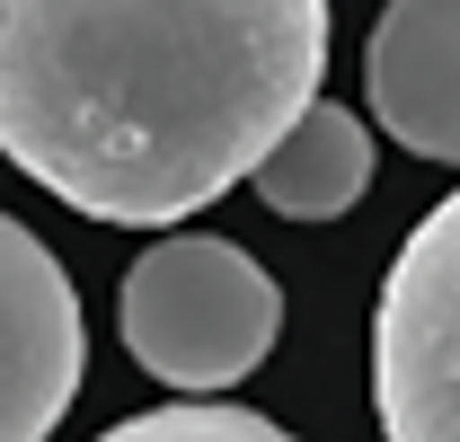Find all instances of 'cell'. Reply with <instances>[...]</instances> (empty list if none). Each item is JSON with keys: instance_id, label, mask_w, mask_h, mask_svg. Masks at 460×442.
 <instances>
[{"instance_id": "obj_3", "label": "cell", "mask_w": 460, "mask_h": 442, "mask_svg": "<svg viewBox=\"0 0 460 442\" xmlns=\"http://www.w3.org/2000/svg\"><path fill=\"white\" fill-rule=\"evenodd\" d=\"M381 442H460V186L399 239L372 310Z\"/></svg>"}, {"instance_id": "obj_6", "label": "cell", "mask_w": 460, "mask_h": 442, "mask_svg": "<svg viewBox=\"0 0 460 442\" xmlns=\"http://www.w3.org/2000/svg\"><path fill=\"white\" fill-rule=\"evenodd\" d=\"M248 186L266 195V213H284V221H337V213H354L363 186H372V133H363V115L319 98V107L266 151V168H257Z\"/></svg>"}, {"instance_id": "obj_2", "label": "cell", "mask_w": 460, "mask_h": 442, "mask_svg": "<svg viewBox=\"0 0 460 442\" xmlns=\"http://www.w3.org/2000/svg\"><path fill=\"white\" fill-rule=\"evenodd\" d=\"M115 328H124V354L160 389H239L275 354L284 292L239 239L177 230L124 266Z\"/></svg>"}, {"instance_id": "obj_5", "label": "cell", "mask_w": 460, "mask_h": 442, "mask_svg": "<svg viewBox=\"0 0 460 442\" xmlns=\"http://www.w3.org/2000/svg\"><path fill=\"white\" fill-rule=\"evenodd\" d=\"M363 98L416 160L460 168V0H390L363 54Z\"/></svg>"}, {"instance_id": "obj_4", "label": "cell", "mask_w": 460, "mask_h": 442, "mask_svg": "<svg viewBox=\"0 0 460 442\" xmlns=\"http://www.w3.org/2000/svg\"><path fill=\"white\" fill-rule=\"evenodd\" d=\"M89 372V328L62 257L0 213V442H45Z\"/></svg>"}, {"instance_id": "obj_1", "label": "cell", "mask_w": 460, "mask_h": 442, "mask_svg": "<svg viewBox=\"0 0 460 442\" xmlns=\"http://www.w3.org/2000/svg\"><path fill=\"white\" fill-rule=\"evenodd\" d=\"M319 80V0H0V160L115 230L257 177Z\"/></svg>"}, {"instance_id": "obj_7", "label": "cell", "mask_w": 460, "mask_h": 442, "mask_svg": "<svg viewBox=\"0 0 460 442\" xmlns=\"http://www.w3.org/2000/svg\"><path fill=\"white\" fill-rule=\"evenodd\" d=\"M98 442H292L275 416L257 407H213V398H186V407H151V416H124Z\"/></svg>"}]
</instances>
